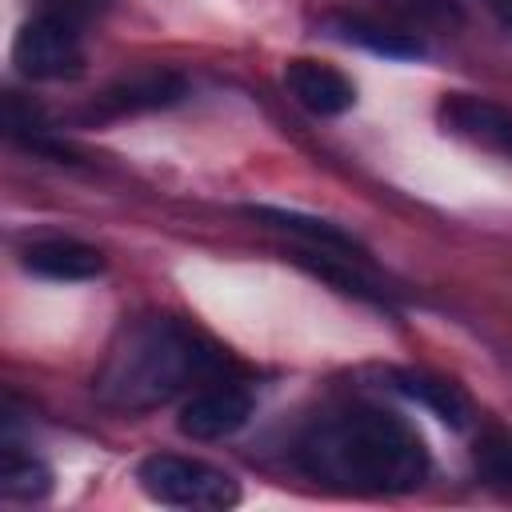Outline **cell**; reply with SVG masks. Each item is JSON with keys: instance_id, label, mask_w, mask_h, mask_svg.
<instances>
[{"instance_id": "1", "label": "cell", "mask_w": 512, "mask_h": 512, "mask_svg": "<svg viewBox=\"0 0 512 512\" xmlns=\"http://www.w3.org/2000/svg\"><path fill=\"white\" fill-rule=\"evenodd\" d=\"M292 460L308 480L360 496H404L428 480L420 432L376 404L320 412L296 436Z\"/></svg>"}, {"instance_id": "2", "label": "cell", "mask_w": 512, "mask_h": 512, "mask_svg": "<svg viewBox=\"0 0 512 512\" xmlns=\"http://www.w3.org/2000/svg\"><path fill=\"white\" fill-rule=\"evenodd\" d=\"M220 368L224 356L208 348L192 328L168 316H148L120 328L92 388L108 408L148 412L192 384L216 380Z\"/></svg>"}, {"instance_id": "3", "label": "cell", "mask_w": 512, "mask_h": 512, "mask_svg": "<svg viewBox=\"0 0 512 512\" xmlns=\"http://www.w3.org/2000/svg\"><path fill=\"white\" fill-rule=\"evenodd\" d=\"M136 484L144 488L148 500L168 504V508H192V512H220L240 504V484L196 456H176V452H156L140 460Z\"/></svg>"}, {"instance_id": "4", "label": "cell", "mask_w": 512, "mask_h": 512, "mask_svg": "<svg viewBox=\"0 0 512 512\" xmlns=\"http://www.w3.org/2000/svg\"><path fill=\"white\" fill-rule=\"evenodd\" d=\"M12 64L28 80H68L84 64V44H80V24L40 8L32 20L20 24L12 40Z\"/></svg>"}, {"instance_id": "5", "label": "cell", "mask_w": 512, "mask_h": 512, "mask_svg": "<svg viewBox=\"0 0 512 512\" xmlns=\"http://www.w3.org/2000/svg\"><path fill=\"white\" fill-rule=\"evenodd\" d=\"M436 120L448 136L512 160V104L476 92H444L436 104Z\"/></svg>"}, {"instance_id": "6", "label": "cell", "mask_w": 512, "mask_h": 512, "mask_svg": "<svg viewBox=\"0 0 512 512\" xmlns=\"http://www.w3.org/2000/svg\"><path fill=\"white\" fill-rule=\"evenodd\" d=\"M248 416H252V392L244 384L208 380L180 404L176 428L188 440H224V436L240 432L248 424Z\"/></svg>"}, {"instance_id": "7", "label": "cell", "mask_w": 512, "mask_h": 512, "mask_svg": "<svg viewBox=\"0 0 512 512\" xmlns=\"http://www.w3.org/2000/svg\"><path fill=\"white\" fill-rule=\"evenodd\" d=\"M284 88L312 116H344L356 104V84L324 60H304V56L288 60L284 64Z\"/></svg>"}, {"instance_id": "8", "label": "cell", "mask_w": 512, "mask_h": 512, "mask_svg": "<svg viewBox=\"0 0 512 512\" xmlns=\"http://www.w3.org/2000/svg\"><path fill=\"white\" fill-rule=\"evenodd\" d=\"M20 264L32 276L76 284V280H92L104 272V252L84 240H72V236H48V240H32L20 252Z\"/></svg>"}, {"instance_id": "9", "label": "cell", "mask_w": 512, "mask_h": 512, "mask_svg": "<svg viewBox=\"0 0 512 512\" xmlns=\"http://www.w3.org/2000/svg\"><path fill=\"white\" fill-rule=\"evenodd\" d=\"M244 216L260 220L264 228H276V232H288V236L304 240V248H312V252L364 256L360 240L352 232H344L340 224H332V220H320V216H308V212H296V208H276V204H248Z\"/></svg>"}, {"instance_id": "10", "label": "cell", "mask_w": 512, "mask_h": 512, "mask_svg": "<svg viewBox=\"0 0 512 512\" xmlns=\"http://www.w3.org/2000/svg\"><path fill=\"white\" fill-rule=\"evenodd\" d=\"M184 96V80L176 72H136L120 84H112L96 100V116H136V112H156L172 108Z\"/></svg>"}, {"instance_id": "11", "label": "cell", "mask_w": 512, "mask_h": 512, "mask_svg": "<svg viewBox=\"0 0 512 512\" xmlns=\"http://www.w3.org/2000/svg\"><path fill=\"white\" fill-rule=\"evenodd\" d=\"M388 380H392V388H396L400 396L424 404V408L436 412L444 424H452V428H468V424H472V404H468V396H464L452 380L432 376V372H412V368L388 372Z\"/></svg>"}, {"instance_id": "12", "label": "cell", "mask_w": 512, "mask_h": 512, "mask_svg": "<svg viewBox=\"0 0 512 512\" xmlns=\"http://www.w3.org/2000/svg\"><path fill=\"white\" fill-rule=\"evenodd\" d=\"M324 28L344 40V44H360L376 56H392V60H412V56H424V44L396 32V28H384L376 20H364V16H328Z\"/></svg>"}, {"instance_id": "13", "label": "cell", "mask_w": 512, "mask_h": 512, "mask_svg": "<svg viewBox=\"0 0 512 512\" xmlns=\"http://www.w3.org/2000/svg\"><path fill=\"white\" fill-rule=\"evenodd\" d=\"M0 492L8 500H44L52 492V472L36 456L8 452L0 464Z\"/></svg>"}, {"instance_id": "14", "label": "cell", "mask_w": 512, "mask_h": 512, "mask_svg": "<svg viewBox=\"0 0 512 512\" xmlns=\"http://www.w3.org/2000/svg\"><path fill=\"white\" fill-rule=\"evenodd\" d=\"M476 468L492 488L512 492V436H484L476 444Z\"/></svg>"}, {"instance_id": "15", "label": "cell", "mask_w": 512, "mask_h": 512, "mask_svg": "<svg viewBox=\"0 0 512 512\" xmlns=\"http://www.w3.org/2000/svg\"><path fill=\"white\" fill-rule=\"evenodd\" d=\"M112 0H44V8H52V12H60V16H68V20H76V24H84V20H92L96 12H104Z\"/></svg>"}, {"instance_id": "16", "label": "cell", "mask_w": 512, "mask_h": 512, "mask_svg": "<svg viewBox=\"0 0 512 512\" xmlns=\"http://www.w3.org/2000/svg\"><path fill=\"white\" fill-rule=\"evenodd\" d=\"M484 8H488V12H492V16L512 32V0H484Z\"/></svg>"}]
</instances>
